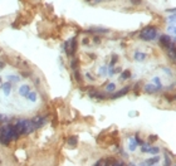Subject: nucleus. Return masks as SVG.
Instances as JSON below:
<instances>
[{
    "label": "nucleus",
    "instance_id": "dca6fc26",
    "mask_svg": "<svg viewBox=\"0 0 176 166\" xmlns=\"http://www.w3.org/2000/svg\"><path fill=\"white\" fill-rule=\"evenodd\" d=\"M131 77V71L130 69H126V71H123L121 73V79L122 81H126V79H128Z\"/></svg>",
    "mask_w": 176,
    "mask_h": 166
},
{
    "label": "nucleus",
    "instance_id": "c9c22d12",
    "mask_svg": "<svg viewBox=\"0 0 176 166\" xmlns=\"http://www.w3.org/2000/svg\"><path fill=\"white\" fill-rule=\"evenodd\" d=\"M101 1H103V0H93L94 4H97V3H101Z\"/></svg>",
    "mask_w": 176,
    "mask_h": 166
},
{
    "label": "nucleus",
    "instance_id": "7ed1b4c3",
    "mask_svg": "<svg viewBox=\"0 0 176 166\" xmlns=\"http://www.w3.org/2000/svg\"><path fill=\"white\" fill-rule=\"evenodd\" d=\"M77 49V39L75 38H71L64 43V50L68 56H73Z\"/></svg>",
    "mask_w": 176,
    "mask_h": 166
},
{
    "label": "nucleus",
    "instance_id": "aec40b11",
    "mask_svg": "<svg viewBox=\"0 0 176 166\" xmlns=\"http://www.w3.org/2000/svg\"><path fill=\"white\" fill-rule=\"evenodd\" d=\"M117 60H118V56L117 54H113L112 56V59H111V63H109V66H108V68H112L113 66L117 63Z\"/></svg>",
    "mask_w": 176,
    "mask_h": 166
},
{
    "label": "nucleus",
    "instance_id": "ddd939ff",
    "mask_svg": "<svg viewBox=\"0 0 176 166\" xmlns=\"http://www.w3.org/2000/svg\"><path fill=\"white\" fill-rule=\"evenodd\" d=\"M67 142H68V145L72 146V147L77 146L78 145V136H71V137H68Z\"/></svg>",
    "mask_w": 176,
    "mask_h": 166
},
{
    "label": "nucleus",
    "instance_id": "c756f323",
    "mask_svg": "<svg viewBox=\"0 0 176 166\" xmlns=\"http://www.w3.org/2000/svg\"><path fill=\"white\" fill-rule=\"evenodd\" d=\"M157 140V136L156 135H151L150 137H149V142H152V141H156Z\"/></svg>",
    "mask_w": 176,
    "mask_h": 166
},
{
    "label": "nucleus",
    "instance_id": "5701e85b",
    "mask_svg": "<svg viewBox=\"0 0 176 166\" xmlns=\"http://www.w3.org/2000/svg\"><path fill=\"white\" fill-rule=\"evenodd\" d=\"M167 31H170L171 34H176V28H175V24H170L169 27H167Z\"/></svg>",
    "mask_w": 176,
    "mask_h": 166
},
{
    "label": "nucleus",
    "instance_id": "473e14b6",
    "mask_svg": "<svg viewBox=\"0 0 176 166\" xmlns=\"http://www.w3.org/2000/svg\"><path fill=\"white\" fill-rule=\"evenodd\" d=\"M94 43H97V44H99V43H101V39H99L98 37H96V38H94Z\"/></svg>",
    "mask_w": 176,
    "mask_h": 166
},
{
    "label": "nucleus",
    "instance_id": "1a4fd4ad",
    "mask_svg": "<svg viewBox=\"0 0 176 166\" xmlns=\"http://www.w3.org/2000/svg\"><path fill=\"white\" fill-rule=\"evenodd\" d=\"M89 96L92 98H98V100H106V98H107V96L103 94L102 92H99V91H92V92H89Z\"/></svg>",
    "mask_w": 176,
    "mask_h": 166
},
{
    "label": "nucleus",
    "instance_id": "f3484780",
    "mask_svg": "<svg viewBox=\"0 0 176 166\" xmlns=\"http://www.w3.org/2000/svg\"><path fill=\"white\" fill-rule=\"evenodd\" d=\"M89 31L91 33H107L108 29H106V28H91Z\"/></svg>",
    "mask_w": 176,
    "mask_h": 166
},
{
    "label": "nucleus",
    "instance_id": "bb28decb",
    "mask_svg": "<svg viewBox=\"0 0 176 166\" xmlns=\"http://www.w3.org/2000/svg\"><path fill=\"white\" fill-rule=\"evenodd\" d=\"M165 166H171V160L169 159L167 152H165Z\"/></svg>",
    "mask_w": 176,
    "mask_h": 166
},
{
    "label": "nucleus",
    "instance_id": "b1692460",
    "mask_svg": "<svg viewBox=\"0 0 176 166\" xmlns=\"http://www.w3.org/2000/svg\"><path fill=\"white\" fill-rule=\"evenodd\" d=\"M74 78H75V81H78V82H82V77H81V73L78 69H74Z\"/></svg>",
    "mask_w": 176,
    "mask_h": 166
},
{
    "label": "nucleus",
    "instance_id": "2f4dec72",
    "mask_svg": "<svg viewBox=\"0 0 176 166\" xmlns=\"http://www.w3.org/2000/svg\"><path fill=\"white\" fill-rule=\"evenodd\" d=\"M166 11L170 13V14H175V8H172V9H167Z\"/></svg>",
    "mask_w": 176,
    "mask_h": 166
},
{
    "label": "nucleus",
    "instance_id": "f03ea898",
    "mask_svg": "<svg viewBox=\"0 0 176 166\" xmlns=\"http://www.w3.org/2000/svg\"><path fill=\"white\" fill-rule=\"evenodd\" d=\"M140 38L143 40H147V42L156 39L157 38V29L155 27H146L145 29L141 30Z\"/></svg>",
    "mask_w": 176,
    "mask_h": 166
},
{
    "label": "nucleus",
    "instance_id": "2eb2a0df",
    "mask_svg": "<svg viewBox=\"0 0 176 166\" xmlns=\"http://www.w3.org/2000/svg\"><path fill=\"white\" fill-rule=\"evenodd\" d=\"M159 161H160V157H159V156H155V157L149 159V160H146L145 162H146L147 166H152V165H155L156 162H159Z\"/></svg>",
    "mask_w": 176,
    "mask_h": 166
},
{
    "label": "nucleus",
    "instance_id": "39448f33",
    "mask_svg": "<svg viewBox=\"0 0 176 166\" xmlns=\"http://www.w3.org/2000/svg\"><path fill=\"white\" fill-rule=\"evenodd\" d=\"M34 125L31 122V120H25L24 121V130H23V135H29V133L34 132Z\"/></svg>",
    "mask_w": 176,
    "mask_h": 166
},
{
    "label": "nucleus",
    "instance_id": "412c9836",
    "mask_svg": "<svg viewBox=\"0 0 176 166\" xmlns=\"http://www.w3.org/2000/svg\"><path fill=\"white\" fill-rule=\"evenodd\" d=\"M107 92H109V93H112V92H115L116 91V84L115 83H108L107 84Z\"/></svg>",
    "mask_w": 176,
    "mask_h": 166
},
{
    "label": "nucleus",
    "instance_id": "393cba45",
    "mask_svg": "<svg viewBox=\"0 0 176 166\" xmlns=\"http://www.w3.org/2000/svg\"><path fill=\"white\" fill-rule=\"evenodd\" d=\"M135 141H136V143H137V145H140V146H142L143 145V141H142V140H141L140 139V137H138V133H136V135H135Z\"/></svg>",
    "mask_w": 176,
    "mask_h": 166
},
{
    "label": "nucleus",
    "instance_id": "e433bc0d",
    "mask_svg": "<svg viewBox=\"0 0 176 166\" xmlns=\"http://www.w3.org/2000/svg\"><path fill=\"white\" fill-rule=\"evenodd\" d=\"M0 68H4V63L0 62Z\"/></svg>",
    "mask_w": 176,
    "mask_h": 166
},
{
    "label": "nucleus",
    "instance_id": "a211bd4d",
    "mask_svg": "<svg viewBox=\"0 0 176 166\" xmlns=\"http://www.w3.org/2000/svg\"><path fill=\"white\" fill-rule=\"evenodd\" d=\"M25 98H28V100L31 101V102H35L37 101V92H29Z\"/></svg>",
    "mask_w": 176,
    "mask_h": 166
},
{
    "label": "nucleus",
    "instance_id": "6ab92c4d",
    "mask_svg": "<svg viewBox=\"0 0 176 166\" xmlns=\"http://www.w3.org/2000/svg\"><path fill=\"white\" fill-rule=\"evenodd\" d=\"M136 146H137V143H136V141H135V139H130L128 150H130V151H135V150H136Z\"/></svg>",
    "mask_w": 176,
    "mask_h": 166
},
{
    "label": "nucleus",
    "instance_id": "7c9ffc66",
    "mask_svg": "<svg viewBox=\"0 0 176 166\" xmlns=\"http://www.w3.org/2000/svg\"><path fill=\"white\" fill-rule=\"evenodd\" d=\"M131 3H132L133 5H140L142 1H141V0H131Z\"/></svg>",
    "mask_w": 176,
    "mask_h": 166
},
{
    "label": "nucleus",
    "instance_id": "f8f14e48",
    "mask_svg": "<svg viewBox=\"0 0 176 166\" xmlns=\"http://www.w3.org/2000/svg\"><path fill=\"white\" fill-rule=\"evenodd\" d=\"M156 91H157V88H156L155 86L152 84V83H149V84H146V86H145V92H146V93L152 94V93H155Z\"/></svg>",
    "mask_w": 176,
    "mask_h": 166
},
{
    "label": "nucleus",
    "instance_id": "423d86ee",
    "mask_svg": "<svg viewBox=\"0 0 176 166\" xmlns=\"http://www.w3.org/2000/svg\"><path fill=\"white\" fill-rule=\"evenodd\" d=\"M160 43H161L163 47L169 48V46L172 43V40H171V38H170L169 34H163V35L160 37Z\"/></svg>",
    "mask_w": 176,
    "mask_h": 166
},
{
    "label": "nucleus",
    "instance_id": "a878e982",
    "mask_svg": "<svg viewBox=\"0 0 176 166\" xmlns=\"http://www.w3.org/2000/svg\"><path fill=\"white\" fill-rule=\"evenodd\" d=\"M78 64H79V60H77V59L72 60V63H71V67H72V69H77Z\"/></svg>",
    "mask_w": 176,
    "mask_h": 166
},
{
    "label": "nucleus",
    "instance_id": "c85d7f7f",
    "mask_svg": "<svg viewBox=\"0 0 176 166\" xmlns=\"http://www.w3.org/2000/svg\"><path fill=\"white\" fill-rule=\"evenodd\" d=\"M167 21L170 24H175V14H172L171 17H170L169 19H167Z\"/></svg>",
    "mask_w": 176,
    "mask_h": 166
},
{
    "label": "nucleus",
    "instance_id": "6e6552de",
    "mask_svg": "<svg viewBox=\"0 0 176 166\" xmlns=\"http://www.w3.org/2000/svg\"><path fill=\"white\" fill-rule=\"evenodd\" d=\"M146 58H147V54L143 52H135V54H133V59L136 60V62H143Z\"/></svg>",
    "mask_w": 176,
    "mask_h": 166
},
{
    "label": "nucleus",
    "instance_id": "cd10ccee",
    "mask_svg": "<svg viewBox=\"0 0 176 166\" xmlns=\"http://www.w3.org/2000/svg\"><path fill=\"white\" fill-rule=\"evenodd\" d=\"M106 71H108V67L103 66L102 68L99 69V76H105V74H106Z\"/></svg>",
    "mask_w": 176,
    "mask_h": 166
},
{
    "label": "nucleus",
    "instance_id": "4c0bfd02",
    "mask_svg": "<svg viewBox=\"0 0 176 166\" xmlns=\"http://www.w3.org/2000/svg\"><path fill=\"white\" fill-rule=\"evenodd\" d=\"M1 84H3V83H1V78H0V88H1Z\"/></svg>",
    "mask_w": 176,
    "mask_h": 166
},
{
    "label": "nucleus",
    "instance_id": "72a5a7b5",
    "mask_svg": "<svg viewBox=\"0 0 176 166\" xmlns=\"http://www.w3.org/2000/svg\"><path fill=\"white\" fill-rule=\"evenodd\" d=\"M86 77H87V78H89V79H91V81H93V79H94V78L92 77V76H91V74H89V73H86Z\"/></svg>",
    "mask_w": 176,
    "mask_h": 166
},
{
    "label": "nucleus",
    "instance_id": "20e7f679",
    "mask_svg": "<svg viewBox=\"0 0 176 166\" xmlns=\"http://www.w3.org/2000/svg\"><path fill=\"white\" fill-rule=\"evenodd\" d=\"M31 122H33V125H34V129L38 130V129L43 127L44 125L47 123V118L45 117H42V116H37V117H34V118L31 120Z\"/></svg>",
    "mask_w": 176,
    "mask_h": 166
},
{
    "label": "nucleus",
    "instance_id": "f257e3e1",
    "mask_svg": "<svg viewBox=\"0 0 176 166\" xmlns=\"http://www.w3.org/2000/svg\"><path fill=\"white\" fill-rule=\"evenodd\" d=\"M19 136L13 129V125L10 123H3L0 125V142L3 145H8L13 140H18Z\"/></svg>",
    "mask_w": 176,
    "mask_h": 166
},
{
    "label": "nucleus",
    "instance_id": "f704fd0d",
    "mask_svg": "<svg viewBox=\"0 0 176 166\" xmlns=\"http://www.w3.org/2000/svg\"><path fill=\"white\" fill-rule=\"evenodd\" d=\"M88 42H89V40H88V39H87V38H84V39H83V44H87V43H88Z\"/></svg>",
    "mask_w": 176,
    "mask_h": 166
},
{
    "label": "nucleus",
    "instance_id": "4be33fe9",
    "mask_svg": "<svg viewBox=\"0 0 176 166\" xmlns=\"http://www.w3.org/2000/svg\"><path fill=\"white\" fill-rule=\"evenodd\" d=\"M8 81L9 82H19V81H20V77H19V76H11V74H9L8 76Z\"/></svg>",
    "mask_w": 176,
    "mask_h": 166
},
{
    "label": "nucleus",
    "instance_id": "9d476101",
    "mask_svg": "<svg viewBox=\"0 0 176 166\" xmlns=\"http://www.w3.org/2000/svg\"><path fill=\"white\" fill-rule=\"evenodd\" d=\"M30 92V87L28 84H23L20 88H19V94L21 96V97H27V94Z\"/></svg>",
    "mask_w": 176,
    "mask_h": 166
},
{
    "label": "nucleus",
    "instance_id": "9b49d317",
    "mask_svg": "<svg viewBox=\"0 0 176 166\" xmlns=\"http://www.w3.org/2000/svg\"><path fill=\"white\" fill-rule=\"evenodd\" d=\"M1 88L4 91V94L5 96H9L10 94V91H11V82H5L1 84Z\"/></svg>",
    "mask_w": 176,
    "mask_h": 166
},
{
    "label": "nucleus",
    "instance_id": "0eeeda50",
    "mask_svg": "<svg viewBox=\"0 0 176 166\" xmlns=\"http://www.w3.org/2000/svg\"><path fill=\"white\" fill-rule=\"evenodd\" d=\"M128 91H130V87H125V88H122L121 91H118V92H116V93H113V94L111 96V98H112V100H117V98L122 97V96L127 94Z\"/></svg>",
    "mask_w": 176,
    "mask_h": 166
},
{
    "label": "nucleus",
    "instance_id": "4468645a",
    "mask_svg": "<svg viewBox=\"0 0 176 166\" xmlns=\"http://www.w3.org/2000/svg\"><path fill=\"white\" fill-rule=\"evenodd\" d=\"M152 84L155 86L157 89H161L162 88V83H161V79H160V77H153L152 78Z\"/></svg>",
    "mask_w": 176,
    "mask_h": 166
}]
</instances>
